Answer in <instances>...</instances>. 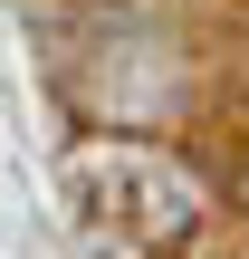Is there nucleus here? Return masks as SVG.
Here are the masks:
<instances>
[{"instance_id":"1","label":"nucleus","mask_w":249,"mask_h":259,"mask_svg":"<svg viewBox=\"0 0 249 259\" xmlns=\"http://www.w3.org/2000/svg\"><path fill=\"white\" fill-rule=\"evenodd\" d=\"M77 202L134 250H182L202 231V183L182 163H163V154H86L77 163Z\"/></svg>"}]
</instances>
